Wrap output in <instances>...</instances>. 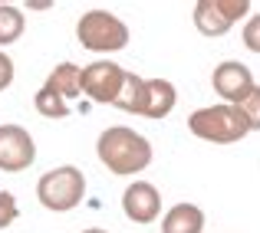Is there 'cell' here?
I'll return each mask as SVG.
<instances>
[{
  "instance_id": "cell-1",
  "label": "cell",
  "mask_w": 260,
  "mask_h": 233,
  "mask_svg": "<svg viewBox=\"0 0 260 233\" xmlns=\"http://www.w3.org/2000/svg\"><path fill=\"white\" fill-rule=\"evenodd\" d=\"M95 154L112 174L119 177H135L152 164V141L139 135L128 125H112L99 135L95 141Z\"/></svg>"
},
{
  "instance_id": "cell-2",
  "label": "cell",
  "mask_w": 260,
  "mask_h": 233,
  "mask_svg": "<svg viewBox=\"0 0 260 233\" xmlns=\"http://www.w3.org/2000/svg\"><path fill=\"white\" fill-rule=\"evenodd\" d=\"M175 102L178 92L168 79H142L135 72H125L119 99L112 105H119L128 115H142V119H165V115H172Z\"/></svg>"
},
{
  "instance_id": "cell-3",
  "label": "cell",
  "mask_w": 260,
  "mask_h": 233,
  "mask_svg": "<svg viewBox=\"0 0 260 233\" xmlns=\"http://www.w3.org/2000/svg\"><path fill=\"white\" fill-rule=\"evenodd\" d=\"M191 135L211 141V145H237L241 138H247V122H244L241 108L237 105H208V108H198L191 112L188 119Z\"/></svg>"
},
{
  "instance_id": "cell-4",
  "label": "cell",
  "mask_w": 260,
  "mask_h": 233,
  "mask_svg": "<svg viewBox=\"0 0 260 233\" xmlns=\"http://www.w3.org/2000/svg\"><path fill=\"white\" fill-rule=\"evenodd\" d=\"M37 197L46 210L53 214H66V210L79 207L86 197V177L76 164H59V168L46 171L37 181Z\"/></svg>"
},
{
  "instance_id": "cell-5",
  "label": "cell",
  "mask_w": 260,
  "mask_h": 233,
  "mask_svg": "<svg viewBox=\"0 0 260 233\" xmlns=\"http://www.w3.org/2000/svg\"><path fill=\"white\" fill-rule=\"evenodd\" d=\"M76 36L89 53H119L128 46V26L109 10H86L76 23Z\"/></svg>"
},
{
  "instance_id": "cell-6",
  "label": "cell",
  "mask_w": 260,
  "mask_h": 233,
  "mask_svg": "<svg viewBox=\"0 0 260 233\" xmlns=\"http://www.w3.org/2000/svg\"><path fill=\"white\" fill-rule=\"evenodd\" d=\"M250 0H198L194 26L204 36H224L241 17H247Z\"/></svg>"
},
{
  "instance_id": "cell-7",
  "label": "cell",
  "mask_w": 260,
  "mask_h": 233,
  "mask_svg": "<svg viewBox=\"0 0 260 233\" xmlns=\"http://www.w3.org/2000/svg\"><path fill=\"white\" fill-rule=\"evenodd\" d=\"M122 82H125V69H122L119 63H112V59H95V63H89L83 69V95L89 102H115L119 99V89Z\"/></svg>"
},
{
  "instance_id": "cell-8",
  "label": "cell",
  "mask_w": 260,
  "mask_h": 233,
  "mask_svg": "<svg viewBox=\"0 0 260 233\" xmlns=\"http://www.w3.org/2000/svg\"><path fill=\"white\" fill-rule=\"evenodd\" d=\"M37 161V141L23 125H0V171L20 174Z\"/></svg>"
},
{
  "instance_id": "cell-9",
  "label": "cell",
  "mask_w": 260,
  "mask_h": 233,
  "mask_svg": "<svg viewBox=\"0 0 260 233\" xmlns=\"http://www.w3.org/2000/svg\"><path fill=\"white\" fill-rule=\"evenodd\" d=\"M211 86H214V92L224 99V105H241V102L250 95V89H254L257 82H254V72H250L244 63L228 59V63H221V66L214 69Z\"/></svg>"
},
{
  "instance_id": "cell-10",
  "label": "cell",
  "mask_w": 260,
  "mask_h": 233,
  "mask_svg": "<svg viewBox=\"0 0 260 233\" xmlns=\"http://www.w3.org/2000/svg\"><path fill=\"white\" fill-rule=\"evenodd\" d=\"M122 210L132 223H152L161 214V194L155 190V184L135 181L122 190Z\"/></svg>"
},
{
  "instance_id": "cell-11",
  "label": "cell",
  "mask_w": 260,
  "mask_h": 233,
  "mask_svg": "<svg viewBox=\"0 0 260 233\" xmlns=\"http://www.w3.org/2000/svg\"><path fill=\"white\" fill-rule=\"evenodd\" d=\"M79 82H83V69H79L76 63H59L56 69L46 76L43 86H50L53 92L70 105V99H83V86H79Z\"/></svg>"
},
{
  "instance_id": "cell-12",
  "label": "cell",
  "mask_w": 260,
  "mask_h": 233,
  "mask_svg": "<svg viewBox=\"0 0 260 233\" xmlns=\"http://www.w3.org/2000/svg\"><path fill=\"white\" fill-rule=\"evenodd\" d=\"M161 233H204V210L194 204H175L161 220Z\"/></svg>"
},
{
  "instance_id": "cell-13",
  "label": "cell",
  "mask_w": 260,
  "mask_h": 233,
  "mask_svg": "<svg viewBox=\"0 0 260 233\" xmlns=\"http://www.w3.org/2000/svg\"><path fill=\"white\" fill-rule=\"evenodd\" d=\"M23 36V10L0 4V46H10Z\"/></svg>"
},
{
  "instance_id": "cell-14",
  "label": "cell",
  "mask_w": 260,
  "mask_h": 233,
  "mask_svg": "<svg viewBox=\"0 0 260 233\" xmlns=\"http://www.w3.org/2000/svg\"><path fill=\"white\" fill-rule=\"evenodd\" d=\"M33 105H37L40 115H46V119H66L70 115V105H66L63 99H59L56 92H53L50 86H40L37 99H33Z\"/></svg>"
},
{
  "instance_id": "cell-15",
  "label": "cell",
  "mask_w": 260,
  "mask_h": 233,
  "mask_svg": "<svg viewBox=\"0 0 260 233\" xmlns=\"http://www.w3.org/2000/svg\"><path fill=\"white\" fill-rule=\"evenodd\" d=\"M237 108H241V115H244V122H247L250 132H260V86L250 89V95Z\"/></svg>"
},
{
  "instance_id": "cell-16",
  "label": "cell",
  "mask_w": 260,
  "mask_h": 233,
  "mask_svg": "<svg viewBox=\"0 0 260 233\" xmlns=\"http://www.w3.org/2000/svg\"><path fill=\"white\" fill-rule=\"evenodd\" d=\"M20 217V207H17V197L10 190H0V230H7L13 220Z\"/></svg>"
},
{
  "instance_id": "cell-17",
  "label": "cell",
  "mask_w": 260,
  "mask_h": 233,
  "mask_svg": "<svg viewBox=\"0 0 260 233\" xmlns=\"http://www.w3.org/2000/svg\"><path fill=\"white\" fill-rule=\"evenodd\" d=\"M241 40H244V46H247L250 53H260V13H254V17L244 23Z\"/></svg>"
},
{
  "instance_id": "cell-18",
  "label": "cell",
  "mask_w": 260,
  "mask_h": 233,
  "mask_svg": "<svg viewBox=\"0 0 260 233\" xmlns=\"http://www.w3.org/2000/svg\"><path fill=\"white\" fill-rule=\"evenodd\" d=\"M13 76H17V69H13V59L7 56L4 50H0V92H4V89H10Z\"/></svg>"
},
{
  "instance_id": "cell-19",
  "label": "cell",
  "mask_w": 260,
  "mask_h": 233,
  "mask_svg": "<svg viewBox=\"0 0 260 233\" xmlns=\"http://www.w3.org/2000/svg\"><path fill=\"white\" fill-rule=\"evenodd\" d=\"M26 7H30V10H46V7H53V4H50V0H30Z\"/></svg>"
},
{
  "instance_id": "cell-20",
  "label": "cell",
  "mask_w": 260,
  "mask_h": 233,
  "mask_svg": "<svg viewBox=\"0 0 260 233\" xmlns=\"http://www.w3.org/2000/svg\"><path fill=\"white\" fill-rule=\"evenodd\" d=\"M83 233H106V230H99V227H89V230H83Z\"/></svg>"
}]
</instances>
